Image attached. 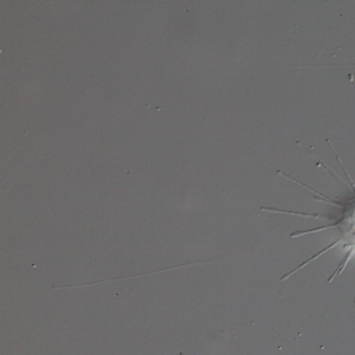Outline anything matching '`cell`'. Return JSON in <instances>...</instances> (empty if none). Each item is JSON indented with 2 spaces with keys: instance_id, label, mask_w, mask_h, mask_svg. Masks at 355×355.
Returning a JSON list of instances; mask_svg holds the SVG:
<instances>
[{
  "instance_id": "6da1fadb",
  "label": "cell",
  "mask_w": 355,
  "mask_h": 355,
  "mask_svg": "<svg viewBox=\"0 0 355 355\" xmlns=\"http://www.w3.org/2000/svg\"><path fill=\"white\" fill-rule=\"evenodd\" d=\"M327 142L328 144L331 146L334 153H336V159H338V162H340V166H342L347 178H348L349 182H350L351 188H352L353 192H354V195H353L351 198L345 199L344 201L334 200V199L325 196V195L322 194V193L317 192V191L313 190V189L309 188V186L299 182V180L293 178V176L288 175V174L284 173L282 171H277V174L278 175H282V178H286V180L294 182V184H299V186L302 187L305 190L313 193V199H315V200H319L324 203H328V205L338 207V209H340V213L336 214V216H334V217H332V216H328L327 218H325L323 217V216L317 215V214L300 213V211H286V209H275V207H261V211H268V213L284 214V215L298 216V217L303 218H313V219L334 220V223L328 224V225L319 226V227L311 228V230H298V232H293L290 236L291 238H300V236H306V234H315V232H323V230H338V240L334 241V243L328 245V246L325 247L323 250L315 253L313 257H309V259L303 261V263H300L298 267L291 270L288 273L282 276V282L288 279L293 274L300 271L301 269L306 267L307 265L313 263V261H317L320 257L325 254L328 251L332 250V249L336 248L338 245H342V249L344 250L345 257L344 259L340 261V265H338V267H336V269L334 270V272L331 274V276H330L329 279H328V282L330 284V282H334V278L338 277V276H340V274L344 272V270L346 269L347 265H348V263L352 261V259H354L355 257V184L354 182H353L352 178H351V176L349 175L346 168H345L342 159H340L338 153L334 150V146L330 144L329 141H327Z\"/></svg>"
}]
</instances>
